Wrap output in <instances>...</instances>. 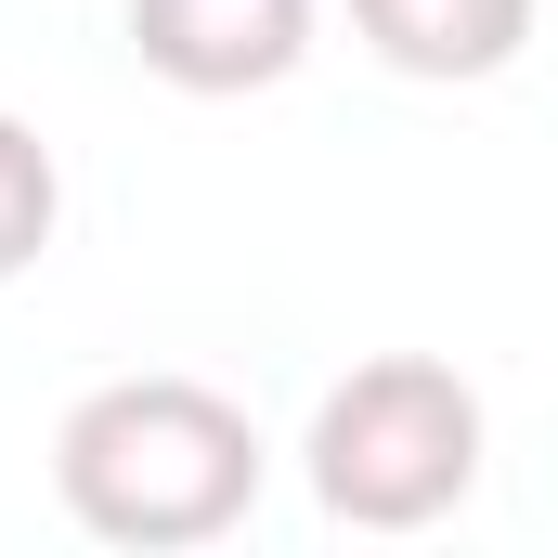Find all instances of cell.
<instances>
[{
    "label": "cell",
    "instance_id": "cell-3",
    "mask_svg": "<svg viewBox=\"0 0 558 558\" xmlns=\"http://www.w3.org/2000/svg\"><path fill=\"white\" fill-rule=\"evenodd\" d=\"M131 39L169 92H274L312 52V0H131Z\"/></svg>",
    "mask_w": 558,
    "mask_h": 558
},
{
    "label": "cell",
    "instance_id": "cell-4",
    "mask_svg": "<svg viewBox=\"0 0 558 558\" xmlns=\"http://www.w3.org/2000/svg\"><path fill=\"white\" fill-rule=\"evenodd\" d=\"M351 26L403 78H494V65H520L533 0H351Z\"/></svg>",
    "mask_w": 558,
    "mask_h": 558
},
{
    "label": "cell",
    "instance_id": "cell-2",
    "mask_svg": "<svg viewBox=\"0 0 558 558\" xmlns=\"http://www.w3.org/2000/svg\"><path fill=\"white\" fill-rule=\"evenodd\" d=\"M481 481V390L454 364H351L312 416V494L351 520V533H416L454 494Z\"/></svg>",
    "mask_w": 558,
    "mask_h": 558
},
{
    "label": "cell",
    "instance_id": "cell-1",
    "mask_svg": "<svg viewBox=\"0 0 558 558\" xmlns=\"http://www.w3.org/2000/svg\"><path fill=\"white\" fill-rule=\"evenodd\" d=\"M52 481L105 546H208L260 494V428L195 377H105L52 441Z\"/></svg>",
    "mask_w": 558,
    "mask_h": 558
},
{
    "label": "cell",
    "instance_id": "cell-5",
    "mask_svg": "<svg viewBox=\"0 0 558 558\" xmlns=\"http://www.w3.org/2000/svg\"><path fill=\"white\" fill-rule=\"evenodd\" d=\"M52 208H65L52 143L26 131V118H0V274H26V260L52 247Z\"/></svg>",
    "mask_w": 558,
    "mask_h": 558
}]
</instances>
